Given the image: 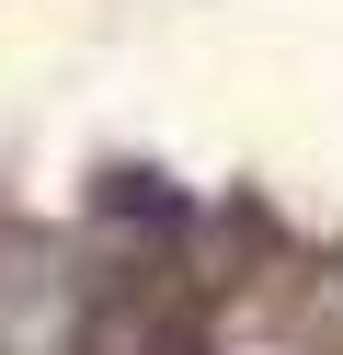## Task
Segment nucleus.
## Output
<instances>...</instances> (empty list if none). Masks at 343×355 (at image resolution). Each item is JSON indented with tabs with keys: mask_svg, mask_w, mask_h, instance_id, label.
Returning <instances> with one entry per match:
<instances>
[{
	"mask_svg": "<svg viewBox=\"0 0 343 355\" xmlns=\"http://www.w3.org/2000/svg\"><path fill=\"white\" fill-rule=\"evenodd\" d=\"M195 355H332V332L274 286H218L195 298Z\"/></svg>",
	"mask_w": 343,
	"mask_h": 355,
	"instance_id": "obj_1",
	"label": "nucleus"
}]
</instances>
